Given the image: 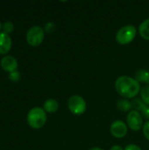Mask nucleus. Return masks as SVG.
Listing matches in <instances>:
<instances>
[{
  "label": "nucleus",
  "mask_w": 149,
  "mask_h": 150,
  "mask_svg": "<svg viewBox=\"0 0 149 150\" xmlns=\"http://www.w3.org/2000/svg\"><path fill=\"white\" fill-rule=\"evenodd\" d=\"M127 126L133 131H139L143 127V120L141 113L138 111H131L126 117Z\"/></svg>",
  "instance_id": "423d86ee"
},
{
  "label": "nucleus",
  "mask_w": 149,
  "mask_h": 150,
  "mask_svg": "<svg viewBox=\"0 0 149 150\" xmlns=\"http://www.w3.org/2000/svg\"><path fill=\"white\" fill-rule=\"evenodd\" d=\"M11 47V39L9 34L0 33V54H4L10 51Z\"/></svg>",
  "instance_id": "1a4fd4ad"
},
{
  "label": "nucleus",
  "mask_w": 149,
  "mask_h": 150,
  "mask_svg": "<svg viewBox=\"0 0 149 150\" xmlns=\"http://www.w3.org/2000/svg\"><path fill=\"white\" fill-rule=\"evenodd\" d=\"M45 30L47 33H52V32H54L55 30V25L54 23H52V22H49V23L46 24Z\"/></svg>",
  "instance_id": "f3484780"
},
{
  "label": "nucleus",
  "mask_w": 149,
  "mask_h": 150,
  "mask_svg": "<svg viewBox=\"0 0 149 150\" xmlns=\"http://www.w3.org/2000/svg\"><path fill=\"white\" fill-rule=\"evenodd\" d=\"M139 33L141 34V36L145 39L149 40V18L145 19L139 26Z\"/></svg>",
  "instance_id": "9b49d317"
},
{
  "label": "nucleus",
  "mask_w": 149,
  "mask_h": 150,
  "mask_svg": "<svg viewBox=\"0 0 149 150\" xmlns=\"http://www.w3.org/2000/svg\"><path fill=\"white\" fill-rule=\"evenodd\" d=\"M9 77H10V79L11 80V81H13V82H17V81H18L19 79H20V74H19V72L18 71H14V72H11V73H10V75H9Z\"/></svg>",
  "instance_id": "dca6fc26"
},
{
  "label": "nucleus",
  "mask_w": 149,
  "mask_h": 150,
  "mask_svg": "<svg viewBox=\"0 0 149 150\" xmlns=\"http://www.w3.org/2000/svg\"><path fill=\"white\" fill-rule=\"evenodd\" d=\"M2 29V24H1V22H0V30Z\"/></svg>",
  "instance_id": "4be33fe9"
},
{
  "label": "nucleus",
  "mask_w": 149,
  "mask_h": 150,
  "mask_svg": "<svg viewBox=\"0 0 149 150\" xmlns=\"http://www.w3.org/2000/svg\"><path fill=\"white\" fill-rule=\"evenodd\" d=\"M59 107V104L57 102L56 99L54 98H48L43 105V109L45 110V112H49V113H54L58 110Z\"/></svg>",
  "instance_id": "9d476101"
},
{
  "label": "nucleus",
  "mask_w": 149,
  "mask_h": 150,
  "mask_svg": "<svg viewBox=\"0 0 149 150\" xmlns=\"http://www.w3.org/2000/svg\"><path fill=\"white\" fill-rule=\"evenodd\" d=\"M111 133L116 138H123L127 134V126L122 120H115L111 125Z\"/></svg>",
  "instance_id": "0eeeda50"
},
{
  "label": "nucleus",
  "mask_w": 149,
  "mask_h": 150,
  "mask_svg": "<svg viewBox=\"0 0 149 150\" xmlns=\"http://www.w3.org/2000/svg\"><path fill=\"white\" fill-rule=\"evenodd\" d=\"M124 150H142L139 146L137 145H134V144H130L128 146L126 147V149Z\"/></svg>",
  "instance_id": "6ab92c4d"
},
{
  "label": "nucleus",
  "mask_w": 149,
  "mask_h": 150,
  "mask_svg": "<svg viewBox=\"0 0 149 150\" xmlns=\"http://www.w3.org/2000/svg\"><path fill=\"white\" fill-rule=\"evenodd\" d=\"M143 134L145 137L149 141V120H148L143 126Z\"/></svg>",
  "instance_id": "a211bd4d"
},
{
  "label": "nucleus",
  "mask_w": 149,
  "mask_h": 150,
  "mask_svg": "<svg viewBox=\"0 0 149 150\" xmlns=\"http://www.w3.org/2000/svg\"><path fill=\"white\" fill-rule=\"evenodd\" d=\"M117 92L126 98H133L141 91V84L135 79L128 76H121L115 82Z\"/></svg>",
  "instance_id": "f257e3e1"
},
{
  "label": "nucleus",
  "mask_w": 149,
  "mask_h": 150,
  "mask_svg": "<svg viewBox=\"0 0 149 150\" xmlns=\"http://www.w3.org/2000/svg\"><path fill=\"white\" fill-rule=\"evenodd\" d=\"M117 107L121 112H128L132 108V104L127 99H120L117 103Z\"/></svg>",
  "instance_id": "ddd939ff"
},
{
  "label": "nucleus",
  "mask_w": 149,
  "mask_h": 150,
  "mask_svg": "<svg viewBox=\"0 0 149 150\" xmlns=\"http://www.w3.org/2000/svg\"><path fill=\"white\" fill-rule=\"evenodd\" d=\"M26 120L28 125L34 129H39L45 125L47 121V114L43 108L33 107L28 112Z\"/></svg>",
  "instance_id": "f03ea898"
},
{
  "label": "nucleus",
  "mask_w": 149,
  "mask_h": 150,
  "mask_svg": "<svg viewBox=\"0 0 149 150\" xmlns=\"http://www.w3.org/2000/svg\"><path fill=\"white\" fill-rule=\"evenodd\" d=\"M136 33L137 30L135 26L132 25H125L118 31L116 34V40L120 45H127L134 40Z\"/></svg>",
  "instance_id": "7ed1b4c3"
},
{
  "label": "nucleus",
  "mask_w": 149,
  "mask_h": 150,
  "mask_svg": "<svg viewBox=\"0 0 149 150\" xmlns=\"http://www.w3.org/2000/svg\"><path fill=\"white\" fill-rule=\"evenodd\" d=\"M3 29H4V33L9 34L10 33H11L14 29V25L11 21H6L4 25H3Z\"/></svg>",
  "instance_id": "2eb2a0df"
},
{
  "label": "nucleus",
  "mask_w": 149,
  "mask_h": 150,
  "mask_svg": "<svg viewBox=\"0 0 149 150\" xmlns=\"http://www.w3.org/2000/svg\"><path fill=\"white\" fill-rule=\"evenodd\" d=\"M44 40V30L40 25L30 27L26 33V41L32 47H37L42 43Z\"/></svg>",
  "instance_id": "20e7f679"
},
{
  "label": "nucleus",
  "mask_w": 149,
  "mask_h": 150,
  "mask_svg": "<svg viewBox=\"0 0 149 150\" xmlns=\"http://www.w3.org/2000/svg\"><path fill=\"white\" fill-rule=\"evenodd\" d=\"M1 67L7 72H14L18 69V61L11 55H5L1 59Z\"/></svg>",
  "instance_id": "6e6552de"
},
{
  "label": "nucleus",
  "mask_w": 149,
  "mask_h": 150,
  "mask_svg": "<svg viewBox=\"0 0 149 150\" xmlns=\"http://www.w3.org/2000/svg\"><path fill=\"white\" fill-rule=\"evenodd\" d=\"M110 150H124V149H122V147H121V146L115 145V146H112V147L111 148V149Z\"/></svg>",
  "instance_id": "aec40b11"
},
{
  "label": "nucleus",
  "mask_w": 149,
  "mask_h": 150,
  "mask_svg": "<svg viewBox=\"0 0 149 150\" xmlns=\"http://www.w3.org/2000/svg\"><path fill=\"white\" fill-rule=\"evenodd\" d=\"M141 98L146 105H149V85L143 87L141 90Z\"/></svg>",
  "instance_id": "4468645a"
},
{
  "label": "nucleus",
  "mask_w": 149,
  "mask_h": 150,
  "mask_svg": "<svg viewBox=\"0 0 149 150\" xmlns=\"http://www.w3.org/2000/svg\"><path fill=\"white\" fill-rule=\"evenodd\" d=\"M68 107L69 111L75 115H82L86 111V102L85 100L78 95L71 96L68 100Z\"/></svg>",
  "instance_id": "39448f33"
},
{
  "label": "nucleus",
  "mask_w": 149,
  "mask_h": 150,
  "mask_svg": "<svg viewBox=\"0 0 149 150\" xmlns=\"http://www.w3.org/2000/svg\"><path fill=\"white\" fill-rule=\"evenodd\" d=\"M90 150H104V149H100V148H92V149H90Z\"/></svg>",
  "instance_id": "412c9836"
},
{
  "label": "nucleus",
  "mask_w": 149,
  "mask_h": 150,
  "mask_svg": "<svg viewBox=\"0 0 149 150\" xmlns=\"http://www.w3.org/2000/svg\"><path fill=\"white\" fill-rule=\"evenodd\" d=\"M135 79L139 83H146L149 84V70L148 69H139L135 73Z\"/></svg>",
  "instance_id": "f8f14e48"
}]
</instances>
